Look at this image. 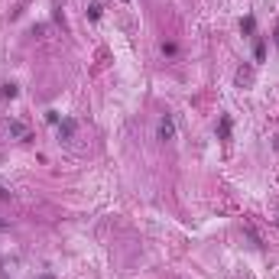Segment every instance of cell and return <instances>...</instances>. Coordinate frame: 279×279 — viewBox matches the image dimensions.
Wrapping results in <instances>:
<instances>
[{
    "mask_svg": "<svg viewBox=\"0 0 279 279\" xmlns=\"http://www.w3.org/2000/svg\"><path fill=\"white\" fill-rule=\"evenodd\" d=\"M175 137V120H172V114H166V117L159 120V140L166 143V140Z\"/></svg>",
    "mask_w": 279,
    "mask_h": 279,
    "instance_id": "cell-1",
    "label": "cell"
},
{
    "mask_svg": "<svg viewBox=\"0 0 279 279\" xmlns=\"http://www.w3.org/2000/svg\"><path fill=\"white\" fill-rule=\"evenodd\" d=\"M250 81H253V68H250V65H244V68L237 72V85L244 88V85H250Z\"/></svg>",
    "mask_w": 279,
    "mask_h": 279,
    "instance_id": "cell-2",
    "label": "cell"
},
{
    "mask_svg": "<svg viewBox=\"0 0 279 279\" xmlns=\"http://www.w3.org/2000/svg\"><path fill=\"white\" fill-rule=\"evenodd\" d=\"M10 133H13V137H20V140H30V130L23 127L20 120H10Z\"/></svg>",
    "mask_w": 279,
    "mask_h": 279,
    "instance_id": "cell-3",
    "label": "cell"
},
{
    "mask_svg": "<svg viewBox=\"0 0 279 279\" xmlns=\"http://www.w3.org/2000/svg\"><path fill=\"white\" fill-rule=\"evenodd\" d=\"M217 137H221V140L231 137V117H227V114L221 117V124H217Z\"/></svg>",
    "mask_w": 279,
    "mask_h": 279,
    "instance_id": "cell-4",
    "label": "cell"
},
{
    "mask_svg": "<svg viewBox=\"0 0 279 279\" xmlns=\"http://www.w3.org/2000/svg\"><path fill=\"white\" fill-rule=\"evenodd\" d=\"M72 133H75V120H62V127H59V137L68 140Z\"/></svg>",
    "mask_w": 279,
    "mask_h": 279,
    "instance_id": "cell-5",
    "label": "cell"
},
{
    "mask_svg": "<svg viewBox=\"0 0 279 279\" xmlns=\"http://www.w3.org/2000/svg\"><path fill=\"white\" fill-rule=\"evenodd\" d=\"M240 30L247 32V36H253V30H257V20H253V16H244V20H240Z\"/></svg>",
    "mask_w": 279,
    "mask_h": 279,
    "instance_id": "cell-6",
    "label": "cell"
},
{
    "mask_svg": "<svg viewBox=\"0 0 279 279\" xmlns=\"http://www.w3.org/2000/svg\"><path fill=\"white\" fill-rule=\"evenodd\" d=\"M253 59H257V62L266 59V43H263V39H257V46H253Z\"/></svg>",
    "mask_w": 279,
    "mask_h": 279,
    "instance_id": "cell-7",
    "label": "cell"
},
{
    "mask_svg": "<svg viewBox=\"0 0 279 279\" xmlns=\"http://www.w3.org/2000/svg\"><path fill=\"white\" fill-rule=\"evenodd\" d=\"M0 94H3V97H16V94H20V88L13 85V81H7V85L0 88Z\"/></svg>",
    "mask_w": 279,
    "mask_h": 279,
    "instance_id": "cell-8",
    "label": "cell"
},
{
    "mask_svg": "<svg viewBox=\"0 0 279 279\" xmlns=\"http://www.w3.org/2000/svg\"><path fill=\"white\" fill-rule=\"evenodd\" d=\"M88 16H91V20H101V3H91V7H88Z\"/></svg>",
    "mask_w": 279,
    "mask_h": 279,
    "instance_id": "cell-9",
    "label": "cell"
},
{
    "mask_svg": "<svg viewBox=\"0 0 279 279\" xmlns=\"http://www.w3.org/2000/svg\"><path fill=\"white\" fill-rule=\"evenodd\" d=\"M10 198H13V192H10L3 182H0V202H10Z\"/></svg>",
    "mask_w": 279,
    "mask_h": 279,
    "instance_id": "cell-10",
    "label": "cell"
},
{
    "mask_svg": "<svg viewBox=\"0 0 279 279\" xmlns=\"http://www.w3.org/2000/svg\"><path fill=\"white\" fill-rule=\"evenodd\" d=\"M162 52H166V55H175V52H179V46H175V43H162Z\"/></svg>",
    "mask_w": 279,
    "mask_h": 279,
    "instance_id": "cell-11",
    "label": "cell"
},
{
    "mask_svg": "<svg viewBox=\"0 0 279 279\" xmlns=\"http://www.w3.org/2000/svg\"><path fill=\"white\" fill-rule=\"evenodd\" d=\"M276 46H279V30H276Z\"/></svg>",
    "mask_w": 279,
    "mask_h": 279,
    "instance_id": "cell-12",
    "label": "cell"
},
{
    "mask_svg": "<svg viewBox=\"0 0 279 279\" xmlns=\"http://www.w3.org/2000/svg\"><path fill=\"white\" fill-rule=\"evenodd\" d=\"M3 227H7V224H3V221H0V231H3Z\"/></svg>",
    "mask_w": 279,
    "mask_h": 279,
    "instance_id": "cell-13",
    "label": "cell"
}]
</instances>
